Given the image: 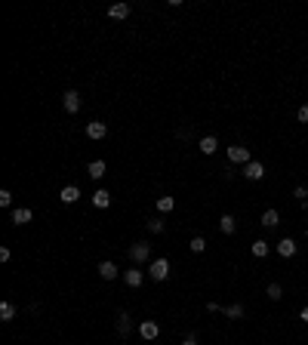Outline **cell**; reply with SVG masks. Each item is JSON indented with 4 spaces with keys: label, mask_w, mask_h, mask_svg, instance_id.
Masks as SVG:
<instances>
[{
    "label": "cell",
    "mask_w": 308,
    "mask_h": 345,
    "mask_svg": "<svg viewBox=\"0 0 308 345\" xmlns=\"http://www.w3.org/2000/svg\"><path fill=\"white\" fill-rule=\"evenodd\" d=\"M130 259H133V265H145L148 259H151V244H133L130 247Z\"/></svg>",
    "instance_id": "cell-1"
},
{
    "label": "cell",
    "mask_w": 308,
    "mask_h": 345,
    "mask_svg": "<svg viewBox=\"0 0 308 345\" xmlns=\"http://www.w3.org/2000/svg\"><path fill=\"white\" fill-rule=\"evenodd\" d=\"M148 278L157 281V284L167 281V278H169V262H167V259H154V262H151V268H148Z\"/></svg>",
    "instance_id": "cell-2"
},
{
    "label": "cell",
    "mask_w": 308,
    "mask_h": 345,
    "mask_svg": "<svg viewBox=\"0 0 308 345\" xmlns=\"http://www.w3.org/2000/svg\"><path fill=\"white\" fill-rule=\"evenodd\" d=\"M241 172H244V179L259 182V179H265V164H259V160H250V164H247Z\"/></svg>",
    "instance_id": "cell-3"
},
{
    "label": "cell",
    "mask_w": 308,
    "mask_h": 345,
    "mask_svg": "<svg viewBox=\"0 0 308 345\" xmlns=\"http://www.w3.org/2000/svg\"><path fill=\"white\" fill-rule=\"evenodd\" d=\"M228 160H231V164L247 167V164H250V148H244V145H231V148H228Z\"/></svg>",
    "instance_id": "cell-4"
},
{
    "label": "cell",
    "mask_w": 308,
    "mask_h": 345,
    "mask_svg": "<svg viewBox=\"0 0 308 345\" xmlns=\"http://www.w3.org/2000/svg\"><path fill=\"white\" fill-rule=\"evenodd\" d=\"M62 105H65L68 114H77L81 111V93H77V89H68V93L62 96Z\"/></svg>",
    "instance_id": "cell-5"
},
{
    "label": "cell",
    "mask_w": 308,
    "mask_h": 345,
    "mask_svg": "<svg viewBox=\"0 0 308 345\" xmlns=\"http://www.w3.org/2000/svg\"><path fill=\"white\" fill-rule=\"evenodd\" d=\"M86 136H89L93 142H99V139H105V136H108V126L102 123V120H89V123H86Z\"/></svg>",
    "instance_id": "cell-6"
},
{
    "label": "cell",
    "mask_w": 308,
    "mask_h": 345,
    "mask_svg": "<svg viewBox=\"0 0 308 345\" xmlns=\"http://www.w3.org/2000/svg\"><path fill=\"white\" fill-rule=\"evenodd\" d=\"M117 265H114V262L111 259H105V262H99V278L102 281H117Z\"/></svg>",
    "instance_id": "cell-7"
},
{
    "label": "cell",
    "mask_w": 308,
    "mask_h": 345,
    "mask_svg": "<svg viewBox=\"0 0 308 345\" xmlns=\"http://www.w3.org/2000/svg\"><path fill=\"white\" fill-rule=\"evenodd\" d=\"M139 333H142V339H157L161 336V327H157V320H142Z\"/></svg>",
    "instance_id": "cell-8"
},
{
    "label": "cell",
    "mask_w": 308,
    "mask_h": 345,
    "mask_svg": "<svg viewBox=\"0 0 308 345\" xmlns=\"http://www.w3.org/2000/svg\"><path fill=\"white\" fill-rule=\"evenodd\" d=\"M123 284L133 287V290H136V287H142V268H139V265H133L130 271H123Z\"/></svg>",
    "instance_id": "cell-9"
},
{
    "label": "cell",
    "mask_w": 308,
    "mask_h": 345,
    "mask_svg": "<svg viewBox=\"0 0 308 345\" xmlns=\"http://www.w3.org/2000/svg\"><path fill=\"white\" fill-rule=\"evenodd\" d=\"M59 201L62 203H77V201H81V188H77V185H65L59 191Z\"/></svg>",
    "instance_id": "cell-10"
},
{
    "label": "cell",
    "mask_w": 308,
    "mask_h": 345,
    "mask_svg": "<svg viewBox=\"0 0 308 345\" xmlns=\"http://www.w3.org/2000/svg\"><path fill=\"white\" fill-rule=\"evenodd\" d=\"M127 16H130V3H114V6H108V19L123 22Z\"/></svg>",
    "instance_id": "cell-11"
},
{
    "label": "cell",
    "mask_w": 308,
    "mask_h": 345,
    "mask_svg": "<svg viewBox=\"0 0 308 345\" xmlns=\"http://www.w3.org/2000/svg\"><path fill=\"white\" fill-rule=\"evenodd\" d=\"M296 250H299V247H296V240H293V237H283L280 244H278V253H280L283 259H293V256H296Z\"/></svg>",
    "instance_id": "cell-12"
},
{
    "label": "cell",
    "mask_w": 308,
    "mask_h": 345,
    "mask_svg": "<svg viewBox=\"0 0 308 345\" xmlns=\"http://www.w3.org/2000/svg\"><path fill=\"white\" fill-rule=\"evenodd\" d=\"M197 148H200V154L210 157V154H216V148H219V139H216V136H203Z\"/></svg>",
    "instance_id": "cell-13"
},
{
    "label": "cell",
    "mask_w": 308,
    "mask_h": 345,
    "mask_svg": "<svg viewBox=\"0 0 308 345\" xmlns=\"http://www.w3.org/2000/svg\"><path fill=\"white\" fill-rule=\"evenodd\" d=\"M34 219V213L28 210V206H16V210H13V222L16 225H28Z\"/></svg>",
    "instance_id": "cell-14"
},
{
    "label": "cell",
    "mask_w": 308,
    "mask_h": 345,
    "mask_svg": "<svg viewBox=\"0 0 308 345\" xmlns=\"http://www.w3.org/2000/svg\"><path fill=\"white\" fill-rule=\"evenodd\" d=\"M219 231H222V234H234V231H237V219H234L231 213H225L222 219H219Z\"/></svg>",
    "instance_id": "cell-15"
},
{
    "label": "cell",
    "mask_w": 308,
    "mask_h": 345,
    "mask_svg": "<svg viewBox=\"0 0 308 345\" xmlns=\"http://www.w3.org/2000/svg\"><path fill=\"white\" fill-rule=\"evenodd\" d=\"M262 225H265V228H278L280 225V213L278 210H265V213H262Z\"/></svg>",
    "instance_id": "cell-16"
},
{
    "label": "cell",
    "mask_w": 308,
    "mask_h": 345,
    "mask_svg": "<svg viewBox=\"0 0 308 345\" xmlns=\"http://www.w3.org/2000/svg\"><path fill=\"white\" fill-rule=\"evenodd\" d=\"M111 203V194L105 191V188H99V191H93V206H99V210H105V206Z\"/></svg>",
    "instance_id": "cell-17"
},
{
    "label": "cell",
    "mask_w": 308,
    "mask_h": 345,
    "mask_svg": "<svg viewBox=\"0 0 308 345\" xmlns=\"http://www.w3.org/2000/svg\"><path fill=\"white\" fill-rule=\"evenodd\" d=\"M130 330H133L130 315L127 312H117V333H120V336H130Z\"/></svg>",
    "instance_id": "cell-18"
},
{
    "label": "cell",
    "mask_w": 308,
    "mask_h": 345,
    "mask_svg": "<svg viewBox=\"0 0 308 345\" xmlns=\"http://www.w3.org/2000/svg\"><path fill=\"white\" fill-rule=\"evenodd\" d=\"M13 317H16V305H13V302H0V320H3V324H9Z\"/></svg>",
    "instance_id": "cell-19"
},
{
    "label": "cell",
    "mask_w": 308,
    "mask_h": 345,
    "mask_svg": "<svg viewBox=\"0 0 308 345\" xmlns=\"http://www.w3.org/2000/svg\"><path fill=\"white\" fill-rule=\"evenodd\" d=\"M145 228H148V231H151V234H161L167 225H164V219H161V216H151V219L145 222Z\"/></svg>",
    "instance_id": "cell-20"
},
{
    "label": "cell",
    "mask_w": 308,
    "mask_h": 345,
    "mask_svg": "<svg viewBox=\"0 0 308 345\" xmlns=\"http://www.w3.org/2000/svg\"><path fill=\"white\" fill-rule=\"evenodd\" d=\"M173 206H176V198H157V213H173Z\"/></svg>",
    "instance_id": "cell-21"
},
{
    "label": "cell",
    "mask_w": 308,
    "mask_h": 345,
    "mask_svg": "<svg viewBox=\"0 0 308 345\" xmlns=\"http://www.w3.org/2000/svg\"><path fill=\"white\" fill-rule=\"evenodd\" d=\"M268 244H265V240H253V247H250V253H253V256L256 259H262V256H268Z\"/></svg>",
    "instance_id": "cell-22"
},
{
    "label": "cell",
    "mask_w": 308,
    "mask_h": 345,
    "mask_svg": "<svg viewBox=\"0 0 308 345\" xmlns=\"http://www.w3.org/2000/svg\"><path fill=\"white\" fill-rule=\"evenodd\" d=\"M265 296L271 299V302H280V299H283V287H280V284H268Z\"/></svg>",
    "instance_id": "cell-23"
},
{
    "label": "cell",
    "mask_w": 308,
    "mask_h": 345,
    "mask_svg": "<svg viewBox=\"0 0 308 345\" xmlns=\"http://www.w3.org/2000/svg\"><path fill=\"white\" fill-rule=\"evenodd\" d=\"M105 160H93V164H89V176H93V179H102V176H105Z\"/></svg>",
    "instance_id": "cell-24"
},
{
    "label": "cell",
    "mask_w": 308,
    "mask_h": 345,
    "mask_svg": "<svg viewBox=\"0 0 308 345\" xmlns=\"http://www.w3.org/2000/svg\"><path fill=\"white\" fill-rule=\"evenodd\" d=\"M219 312H225L231 320H237V317H244V305H225V308H219Z\"/></svg>",
    "instance_id": "cell-25"
},
{
    "label": "cell",
    "mask_w": 308,
    "mask_h": 345,
    "mask_svg": "<svg viewBox=\"0 0 308 345\" xmlns=\"http://www.w3.org/2000/svg\"><path fill=\"white\" fill-rule=\"evenodd\" d=\"M293 198L299 201L302 206H308V188H305V185H296V188H293Z\"/></svg>",
    "instance_id": "cell-26"
},
{
    "label": "cell",
    "mask_w": 308,
    "mask_h": 345,
    "mask_svg": "<svg viewBox=\"0 0 308 345\" xmlns=\"http://www.w3.org/2000/svg\"><path fill=\"white\" fill-rule=\"evenodd\" d=\"M203 250H207V240H203L200 234H197V237H191V253H203Z\"/></svg>",
    "instance_id": "cell-27"
},
{
    "label": "cell",
    "mask_w": 308,
    "mask_h": 345,
    "mask_svg": "<svg viewBox=\"0 0 308 345\" xmlns=\"http://www.w3.org/2000/svg\"><path fill=\"white\" fill-rule=\"evenodd\" d=\"M296 120H299V123H308V105H299V111H296Z\"/></svg>",
    "instance_id": "cell-28"
},
{
    "label": "cell",
    "mask_w": 308,
    "mask_h": 345,
    "mask_svg": "<svg viewBox=\"0 0 308 345\" xmlns=\"http://www.w3.org/2000/svg\"><path fill=\"white\" fill-rule=\"evenodd\" d=\"M9 203H13V194L3 188V191H0V206H9Z\"/></svg>",
    "instance_id": "cell-29"
},
{
    "label": "cell",
    "mask_w": 308,
    "mask_h": 345,
    "mask_svg": "<svg viewBox=\"0 0 308 345\" xmlns=\"http://www.w3.org/2000/svg\"><path fill=\"white\" fill-rule=\"evenodd\" d=\"M9 256H13V253H9V247H0V262H9Z\"/></svg>",
    "instance_id": "cell-30"
},
{
    "label": "cell",
    "mask_w": 308,
    "mask_h": 345,
    "mask_svg": "<svg viewBox=\"0 0 308 345\" xmlns=\"http://www.w3.org/2000/svg\"><path fill=\"white\" fill-rule=\"evenodd\" d=\"M182 345H197V339L195 336H185V339H182Z\"/></svg>",
    "instance_id": "cell-31"
},
{
    "label": "cell",
    "mask_w": 308,
    "mask_h": 345,
    "mask_svg": "<svg viewBox=\"0 0 308 345\" xmlns=\"http://www.w3.org/2000/svg\"><path fill=\"white\" fill-rule=\"evenodd\" d=\"M299 320H302V324H308V308H302V312H299Z\"/></svg>",
    "instance_id": "cell-32"
}]
</instances>
